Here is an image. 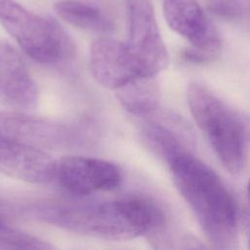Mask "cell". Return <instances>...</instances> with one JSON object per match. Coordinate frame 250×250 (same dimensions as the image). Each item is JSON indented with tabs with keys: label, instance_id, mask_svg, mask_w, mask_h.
I'll list each match as a JSON object with an SVG mask.
<instances>
[{
	"label": "cell",
	"instance_id": "9",
	"mask_svg": "<svg viewBox=\"0 0 250 250\" xmlns=\"http://www.w3.org/2000/svg\"><path fill=\"white\" fill-rule=\"evenodd\" d=\"M0 137L38 147H62L73 141L64 124L21 112L0 111Z\"/></svg>",
	"mask_w": 250,
	"mask_h": 250
},
{
	"label": "cell",
	"instance_id": "1",
	"mask_svg": "<svg viewBox=\"0 0 250 250\" xmlns=\"http://www.w3.org/2000/svg\"><path fill=\"white\" fill-rule=\"evenodd\" d=\"M31 212L40 220L69 231L118 241L158 232L166 225L160 205L144 195L100 203H41Z\"/></svg>",
	"mask_w": 250,
	"mask_h": 250
},
{
	"label": "cell",
	"instance_id": "16",
	"mask_svg": "<svg viewBox=\"0 0 250 250\" xmlns=\"http://www.w3.org/2000/svg\"><path fill=\"white\" fill-rule=\"evenodd\" d=\"M207 6L211 13L226 20L238 19L242 12L238 0H209Z\"/></svg>",
	"mask_w": 250,
	"mask_h": 250
},
{
	"label": "cell",
	"instance_id": "14",
	"mask_svg": "<svg viewBox=\"0 0 250 250\" xmlns=\"http://www.w3.org/2000/svg\"><path fill=\"white\" fill-rule=\"evenodd\" d=\"M143 134L150 147L165 161L182 149L187 148L181 136L162 123L155 121L145 123Z\"/></svg>",
	"mask_w": 250,
	"mask_h": 250
},
{
	"label": "cell",
	"instance_id": "12",
	"mask_svg": "<svg viewBox=\"0 0 250 250\" xmlns=\"http://www.w3.org/2000/svg\"><path fill=\"white\" fill-rule=\"evenodd\" d=\"M58 16L76 27L99 33H109L114 25L103 10L81 0H61L54 6Z\"/></svg>",
	"mask_w": 250,
	"mask_h": 250
},
{
	"label": "cell",
	"instance_id": "8",
	"mask_svg": "<svg viewBox=\"0 0 250 250\" xmlns=\"http://www.w3.org/2000/svg\"><path fill=\"white\" fill-rule=\"evenodd\" d=\"M90 68L101 85L114 91L147 78L126 43L108 37L99 38L91 45Z\"/></svg>",
	"mask_w": 250,
	"mask_h": 250
},
{
	"label": "cell",
	"instance_id": "5",
	"mask_svg": "<svg viewBox=\"0 0 250 250\" xmlns=\"http://www.w3.org/2000/svg\"><path fill=\"white\" fill-rule=\"evenodd\" d=\"M128 38L125 42L146 77H155L169 63L153 8L148 0L127 1Z\"/></svg>",
	"mask_w": 250,
	"mask_h": 250
},
{
	"label": "cell",
	"instance_id": "7",
	"mask_svg": "<svg viewBox=\"0 0 250 250\" xmlns=\"http://www.w3.org/2000/svg\"><path fill=\"white\" fill-rule=\"evenodd\" d=\"M163 16L169 27L208 60L222 49L220 34L197 0H164Z\"/></svg>",
	"mask_w": 250,
	"mask_h": 250
},
{
	"label": "cell",
	"instance_id": "10",
	"mask_svg": "<svg viewBox=\"0 0 250 250\" xmlns=\"http://www.w3.org/2000/svg\"><path fill=\"white\" fill-rule=\"evenodd\" d=\"M0 98L20 110L34 109L39 103V88L19 52L0 41Z\"/></svg>",
	"mask_w": 250,
	"mask_h": 250
},
{
	"label": "cell",
	"instance_id": "3",
	"mask_svg": "<svg viewBox=\"0 0 250 250\" xmlns=\"http://www.w3.org/2000/svg\"><path fill=\"white\" fill-rule=\"evenodd\" d=\"M188 104L198 128L224 167L231 174L243 170L250 142L248 121L196 82L188 87Z\"/></svg>",
	"mask_w": 250,
	"mask_h": 250
},
{
	"label": "cell",
	"instance_id": "4",
	"mask_svg": "<svg viewBox=\"0 0 250 250\" xmlns=\"http://www.w3.org/2000/svg\"><path fill=\"white\" fill-rule=\"evenodd\" d=\"M0 24L32 60L59 64L74 56V44L53 19L23 8L15 0H0Z\"/></svg>",
	"mask_w": 250,
	"mask_h": 250
},
{
	"label": "cell",
	"instance_id": "15",
	"mask_svg": "<svg viewBox=\"0 0 250 250\" xmlns=\"http://www.w3.org/2000/svg\"><path fill=\"white\" fill-rule=\"evenodd\" d=\"M48 242L22 231L0 218V249H52Z\"/></svg>",
	"mask_w": 250,
	"mask_h": 250
},
{
	"label": "cell",
	"instance_id": "6",
	"mask_svg": "<svg viewBox=\"0 0 250 250\" xmlns=\"http://www.w3.org/2000/svg\"><path fill=\"white\" fill-rule=\"evenodd\" d=\"M54 180L67 192L83 196L115 189L122 176L120 169L109 161L87 156H66L56 160Z\"/></svg>",
	"mask_w": 250,
	"mask_h": 250
},
{
	"label": "cell",
	"instance_id": "17",
	"mask_svg": "<svg viewBox=\"0 0 250 250\" xmlns=\"http://www.w3.org/2000/svg\"><path fill=\"white\" fill-rule=\"evenodd\" d=\"M247 194H248V199H249V203H250V181L248 183V188H247ZM250 245V242H249Z\"/></svg>",
	"mask_w": 250,
	"mask_h": 250
},
{
	"label": "cell",
	"instance_id": "13",
	"mask_svg": "<svg viewBox=\"0 0 250 250\" xmlns=\"http://www.w3.org/2000/svg\"><path fill=\"white\" fill-rule=\"evenodd\" d=\"M159 95L155 77L141 78L116 90V97L121 104L136 115H146L155 110Z\"/></svg>",
	"mask_w": 250,
	"mask_h": 250
},
{
	"label": "cell",
	"instance_id": "2",
	"mask_svg": "<svg viewBox=\"0 0 250 250\" xmlns=\"http://www.w3.org/2000/svg\"><path fill=\"white\" fill-rule=\"evenodd\" d=\"M174 184L217 248H232L237 239L236 202L220 177L187 148L166 161Z\"/></svg>",
	"mask_w": 250,
	"mask_h": 250
},
{
	"label": "cell",
	"instance_id": "11",
	"mask_svg": "<svg viewBox=\"0 0 250 250\" xmlns=\"http://www.w3.org/2000/svg\"><path fill=\"white\" fill-rule=\"evenodd\" d=\"M56 160L43 148L0 137V172L28 183L54 180Z\"/></svg>",
	"mask_w": 250,
	"mask_h": 250
}]
</instances>
